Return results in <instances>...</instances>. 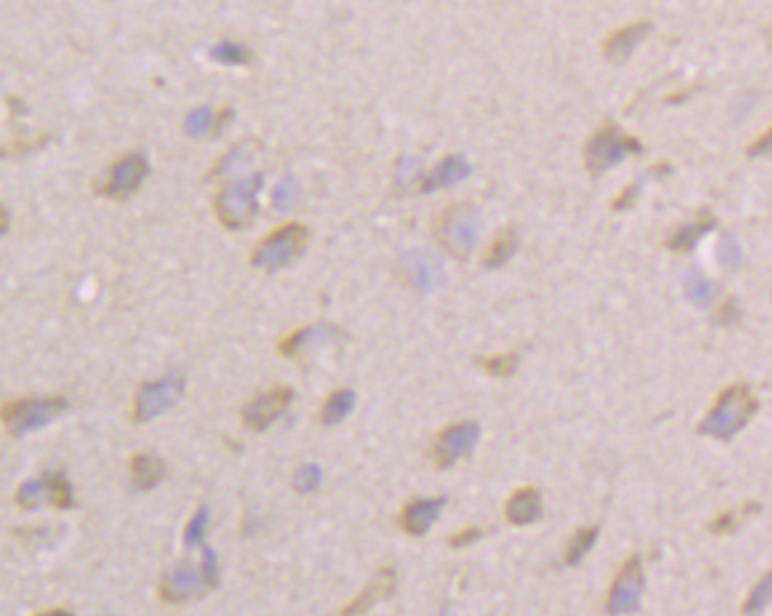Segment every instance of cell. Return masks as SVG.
Listing matches in <instances>:
<instances>
[{"mask_svg":"<svg viewBox=\"0 0 772 616\" xmlns=\"http://www.w3.org/2000/svg\"><path fill=\"white\" fill-rule=\"evenodd\" d=\"M756 409L758 402L756 397L751 395L747 385H730V388L718 397V402L709 411V416L699 423V432L706 437L732 439L751 421Z\"/></svg>","mask_w":772,"mask_h":616,"instance_id":"6da1fadb","label":"cell"},{"mask_svg":"<svg viewBox=\"0 0 772 616\" xmlns=\"http://www.w3.org/2000/svg\"><path fill=\"white\" fill-rule=\"evenodd\" d=\"M307 241H310V232L300 222H289V225L279 227L277 232L267 234L251 253V265L255 270L265 272H279L286 267L296 265L303 258Z\"/></svg>","mask_w":772,"mask_h":616,"instance_id":"7a4b0ae2","label":"cell"},{"mask_svg":"<svg viewBox=\"0 0 772 616\" xmlns=\"http://www.w3.org/2000/svg\"><path fill=\"white\" fill-rule=\"evenodd\" d=\"M265 185L263 173H251L246 178L227 182L215 196L213 206L218 220L227 229H244L258 215V194Z\"/></svg>","mask_w":772,"mask_h":616,"instance_id":"3957f363","label":"cell"},{"mask_svg":"<svg viewBox=\"0 0 772 616\" xmlns=\"http://www.w3.org/2000/svg\"><path fill=\"white\" fill-rule=\"evenodd\" d=\"M69 411L67 397H22L3 406V425L12 437L48 428Z\"/></svg>","mask_w":772,"mask_h":616,"instance_id":"277c9868","label":"cell"},{"mask_svg":"<svg viewBox=\"0 0 772 616\" xmlns=\"http://www.w3.org/2000/svg\"><path fill=\"white\" fill-rule=\"evenodd\" d=\"M480 225V211L470 203H459V206H451L444 211L440 227H437V237H440L444 251L463 260L473 253L477 239H480Z\"/></svg>","mask_w":772,"mask_h":616,"instance_id":"5b68a950","label":"cell"},{"mask_svg":"<svg viewBox=\"0 0 772 616\" xmlns=\"http://www.w3.org/2000/svg\"><path fill=\"white\" fill-rule=\"evenodd\" d=\"M187 390V380L180 373H166V376L147 380L140 390H137L133 402V421L149 423L168 409H173L180 402Z\"/></svg>","mask_w":772,"mask_h":616,"instance_id":"8992f818","label":"cell"},{"mask_svg":"<svg viewBox=\"0 0 772 616\" xmlns=\"http://www.w3.org/2000/svg\"><path fill=\"white\" fill-rule=\"evenodd\" d=\"M640 152H643V144L633 140L631 135H624L619 128L610 126L595 133L591 142L586 144V166L591 173L600 175L619 166L628 156H636Z\"/></svg>","mask_w":772,"mask_h":616,"instance_id":"52a82bcc","label":"cell"},{"mask_svg":"<svg viewBox=\"0 0 772 616\" xmlns=\"http://www.w3.org/2000/svg\"><path fill=\"white\" fill-rule=\"evenodd\" d=\"M147 175L149 161L145 159V154H126L109 168L107 180L102 182L97 192L114 201H126L128 196H133L140 189Z\"/></svg>","mask_w":772,"mask_h":616,"instance_id":"ba28073f","label":"cell"},{"mask_svg":"<svg viewBox=\"0 0 772 616\" xmlns=\"http://www.w3.org/2000/svg\"><path fill=\"white\" fill-rule=\"evenodd\" d=\"M477 442H480V425L473 421H463L444 428L433 449L435 468L447 470L451 465H456L477 447Z\"/></svg>","mask_w":772,"mask_h":616,"instance_id":"9c48e42d","label":"cell"},{"mask_svg":"<svg viewBox=\"0 0 772 616\" xmlns=\"http://www.w3.org/2000/svg\"><path fill=\"white\" fill-rule=\"evenodd\" d=\"M293 397H296V392H293L289 385H277V388L253 397L251 402L244 406V411H241L244 423L253 432H265L272 423H277L279 418L286 414V409L291 406Z\"/></svg>","mask_w":772,"mask_h":616,"instance_id":"30bf717a","label":"cell"},{"mask_svg":"<svg viewBox=\"0 0 772 616\" xmlns=\"http://www.w3.org/2000/svg\"><path fill=\"white\" fill-rule=\"evenodd\" d=\"M645 591V572L640 565V557H631L617 579H614L610 600H607V612L610 614H631L638 612L640 600Z\"/></svg>","mask_w":772,"mask_h":616,"instance_id":"8fae6325","label":"cell"},{"mask_svg":"<svg viewBox=\"0 0 772 616\" xmlns=\"http://www.w3.org/2000/svg\"><path fill=\"white\" fill-rule=\"evenodd\" d=\"M211 591L204 572H196L192 565H178L163 576L159 586V598L166 605H185L196 598H204Z\"/></svg>","mask_w":772,"mask_h":616,"instance_id":"7c38bea8","label":"cell"},{"mask_svg":"<svg viewBox=\"0 0 772 616\" xmlns=\"http://www.w3.org/2000/svg\"><path fill=\"white\" fill-rule=\"evenodd\" d=\"M402 267L407 272V279L411 281V286L421 293H430L435 288H440L444 284V267L437 255L430 251H409L404 253L402 258Z\"/></svg>","mask_w":772,"mask_h":616,"instance_id":"4fadbf2b","label":"cell"},{"mask_svg":"<svg viewBox=\"0 0 772 616\" xmlns=\"http://www.w3.org/2000/svg\"><path fill=\"white\" fill-rule=\"evenodd\" d=\"M444 506H447V496L437 498H416L411 501L402 513V527L404 532L411 536H423L428 534V529L437 522V517L442 515Z\"/></svg>","mask_w":772,"mask_h":616,"instance_id":"5bb4252c","label":"cell"},{"mask_svg":"<svg viewBox=\"0 0 772 616\" xmlns=\"http://www.w3.org/2000/svg\"><path fill=\"white\" fill-rule=\"evenodd\" d=\"M466 178H470V163L463 159V156H444V159L425 175L421 189L425 194H430L437 192V189L459 185V182Z\"/></svg>","mask_w":772,"mask_h":616,"instance_id":"9a60e30c","label":"cell"},{"mask_svg":"<svg viewBox=\"0 0 772 616\" xmlns=\"http://www.w3.org/2000/svg\"><path fill=\"white\" fill-rule=\"evenodd\" d=\"M340 336V329L331 324H314V326H305V329L293 331L291 336H286L279 343V352L284 357H298L300 352L310 350L314 345H322L326 340H333Z\"/></svg>","mask_w":772,"mask_h":616,"instance_id":"2e32d148","label":"cell"},{"mask_svg":"<svg viewBox=\"0 0 772 616\" xmlns=\"http://www.w3.org/2000/svg\"><path fill=\"white\" fill-rule=\"evenodd\" d=\"M543 515V501H541V491L534 487L520 489L510 496V501L506 503V517L510 524L515 527H527V524L539 522Z\"/></svg>","mask_w":772,"mask_h":616,"instance_id":"e0dca14e","label":"cell"},{"mask_svg":"<svg viewBox=\"0 0 772 616\" xmlns=\"http://www.w3.org/2000/svg\"><path fill=\"white\" fill-rule=\"evenodd\" d=\"M166 463H163L161 456L156 454H135L133 461H130V480H133V487L137 491H152L159 487V484L166 480Z\"/></svg>","mask_w":772,"mask_h":616,"instance_id":"ac0fdd59","label":"cell"},{"mask_svg":"<svg viewBox=\"0 0 772 616\" xmlns=\"http://www.w3.org/2000/svg\"><path fill=\"white\" fill-rule=\"evenodd\" d=\"M647 31H650V24H647V22L628 24V26H624V29L614 31V34L607 38V43H605L607 60H612V62L628 60V57H631L633 52H636L638 45L643 43V38L647 36Z\"/></svg>","mask_w":772,"mask_h":616,"instance_id":"d6986e66","label":"cell"},{"mask_svg":"<svg viewBox=\"0 0 772 616\" xmlns=\"http://www.w3.org/2000/svg\"><path fill=\"white\" fill-rule=\"evenodd\" d=\"M395 583H397V576H395V569L392 567H385L381 574H378L376 583H371L366 591L359 595L357 600H352L348 607L343 609V614H359V612H366L371 605H374L376 600H383V598H390L392 593H395Z\"/></svg>","mask_w":772,"mask_h":616,"instance_id":"ffe728a7","label":"cell"},{"mask_svg":"<svg viewBox=\"0 0 772 616\" xmlns=\"http://www.w3.org/2000/svg\"><path fill=\"white\" fill-rule=\"evenodd\" d=\"M357 406V395L350 388L336 390L326 397V402L322 406V414H319V421H322L324 428H333V425L343 423Z\"/></svg>","mask_w":772,"mask_h":616,"instance_id":"44dd1931","label":"cell"},{"mask_svg":"<svg viewBox=\"0 0 772 616\" xmlns=\"http://www.w3.org/2000/svg\"><path fill=\"white\" fill-rule=\"evenodd\" d=\"M15 503L22 510H36V508H41L43 503H52V477H50V473L19 484V489L15 494Z\"/></svg>","mask_w":772,"mask_h":616,"instance_id":"7402d4cb","label":"cell"},{"mask_svg":"<svg viewBox=\"0 0 772 616\" xmlns=\"http://www.w3.org/2000/svg\"><path fill=\"white\" fill-rule=\"evenodd\" d=\"M713 229V220H699V222H690V225H683L676 229V234L669 239V246L673 251H683L688 253L697 246V241L706 237Z\"/></svg>","mask_w":772,"mask_h":616,"instance_id":"603a6c76","label":"cell"},{"mask_svg":"<svg viewBox=\"0 0 772 616\" xmlns=\"http://www.w3.org/2000/svg\"><path fill=\"white\" fill-rule=\"evenodd\" d=\"M685 296L695 307H709L716 298V286L702 272H690L688 281H685Z\"/></svg>","mask_w":772,"mask_h":616,"instance_id":"cb8c5ba5","label":"cell"},{"mask_svg":"<svg viewBox=\"0 0 772 616\" xmlns=\"http://www.w3.org/2000/svg\"><path fill=\"white\" fill-rule=\"evenodd\" d=\"M515 251H518V234H515L513 229H508V232H503L501 237L494 241L492 248H489L487 258H484V265L487 267L506 265V262L513 258Z\"/></svg>","mask_w":772,"mask_h":616,"instance_id":"d4e9b609","label":"cell"},{"mask_svg":"<svg viewBox=\"0 0 772 616\" xmlns=\"http://www.w3.org/2000/svg\"><path fill=\"white\" fill-rule=\"evenodd\" d=\"M598 527H586L581 529V532L574 536L572 541H569L567 546V553H565V562L567 565H579L581 560L588 555V550H591L595 546V541H598Z\"/></svg>","mask_w":772,"mask_h":616,"instance_id":"484cf974","label":"cell"},{"mask_svg":"<svg viewBox=\"0 0 772 616\" xmlns=\"http://www.w3.org/2000/svg\"><path fill=\"white\" fill-rule=\"evenodd\" d=\"M322 482H324V470L319 468L317 463L300 465L296 475H293V489H296L298 494H314V491L322 487Z\"/></svg>","mask_w":772,"mask_h":616,"instance_id":"4316f807","label":"cell"},{"mask_svg":"<svg viewBox=\"0 0 772 616\" xmlns=\"http://www.w3.org/2000/svg\"><path fill=\"white\" fill-rule=\"evenodd\" d=\"M208 524H211V508H208V506H201V508L194 513L192 520L187 522V527H185V536H182V541H185V546H187V548L199 546V543L204 541Z\"/></svg>","mask_w":772,"mask_h":616,"instance_id":"83f0119b","label":"cell"},{"mask_svg":"<svg viewBox=\"0 0 772 616\" xmlns=\"http://www.w3.org/2000/svg\"><path fill=\"white\" fill-rule=\"evenodd\" d=\"M215 128H218V123H215V114L208 107L189 111L187 119H185V130H187V135H192V137H204Z\"/></svg>","mask_w":772,"mask_h":616,"instance_id":"f1b7e54d","label":"cell"},{"mask_svg":"<svg viewBox=\"0 0 772 616\" xmlns=\"http://www.w3.org/2000/svg\"><path fill=\"white\" fill-rule=\"evenodd\" d=\"M770 600H772V572L765 574L763 579L756 583L754 591L749 595V600L744 602V614L763 612V609L770 605Z\"/></svg>","mask_w":772,"mask_h":616,"instance_id":"f546056e","label":"cell"},{"mask_svg":"<svg viewBox=\"0 0 772 616\" xmlns=\"http://www.w3.org/2000/svg\"><path fill=\"white\" fill-rule=\"evenodd\" d=\"M251 156H253V152H251V149H248V144H244V142L237 144V147H232L230 152H227L218 161V166L213 168V178H215V175L234 173V170H239L241 166H244V163L251 161Z\"/></svg>","mask_w":772,"mask_h":616,"instance_id":"4dcf8cb0","label":"cell"},{"mask_svg":"<svg viewBox=\"0 0 772 616\" xmlns=\"http://www.w3.org/2000/svg\"><path fill=\"white\" fill-rule=\"evenodd\" d=\"M213 60H218L222 64H234V67H239V64H248L251 62V52H248L244 45L239 43H232V41H225V43H218L213 48Z\"/></svg>","mask_w":772,"mask_h":616,"instance_id":"1f68e13d","label":"cell"},{"mask_svg":"<svg viewBox=\"0 0 772 616\" xmlns=\"http://www.w3.org/2000/svg\"><path fill=\"white\" fill-rule=\"evenodd\" d=\"M298 196H300V185L293 175H286V178L277 185V189L272 192V203L274 208H279V211H286V208H291L293 203L298 201Z\"/></svg>","mask_w":772,"mask_h":616,"instance_id":"d6a6232c","label":"cell"},{"mask_svg":"<svg viewBox=\"0 0 772 616\" xmlns=\"http://www.w3.org/2000/svg\"><path fill=\"white\" fill-rule=\"evenodd\" d=\"M742 246H739V241L732 237V234H728V237H723L721 246H718V260H721L723 267H728V270H739V265H742Z\"/></svg>","mask_w":772,"mask_h":616,"instance_id":"836d02e7","label":"cell"},{"mask_svg":"<svg viewBox=\"0 0 772 616\" xmlns=\"http://www.w3.org/2000/svg\"><path fill=\"white\" fill-rule=\"evenodd\" d=\"M484 371L492 373L496 378H506L515 371L518 366V355H501V357H489L482 362Z\"/></svg>","mask_w":772,"mask_h":616,"instance_id":"e575fe53","label":"cell"},{"mask_svg":"<svg viewBox=\"0 0 772 616\" xmlns=\"http://www.w3.org/2000/svg\"><path fill=\"white\" fill-rule=\"evenodd\" d=\"M201 572H204L208 586L211 588H218L220 583V560H218V553H215L213 548H204V562H201Z\"/></svg>","mask_w":772,"mask_h":616,"instance_id":"d590c367","label":"cell"},{"mask_svg":"<svg viewBox=\"0 0 772 616\" xmlns=\"http://www.w3.org/2000/svg\"><path fill=\"white\" fill-rule=\"evenodd\" d=\"M418 170H421V161L411 159V156H402L397 163V180L399 185H411L418 178Z\"/></svg>","mask_w":772,"mask_h":616,"instance_id":"8d00e7d4","label":"cell"},{"mask_svg":"<svg viewBox=\"0 0 772 616\" xmlns=\"http://www.w3.org/2000/svg\"><path fill=\"white\" fill-rule=\"evenodd\" d=\"M480 536H482V532H480V529H477V527H468V529H463V532L461 534H456V536H451V546H454V548H466V546H470V543H475L477 539H480Z\"/></svg>","mask_w":772,"mask_h":616,"instance_id":"74e56055","label":"cell"},{"mask_svg":"<svg viewBox=\"0 0 772 616\" xmlns=\"http://www.w3.org/2000/svg\"><path fill=\"white\" fill-rule=\"evenodd\" d=\"M749 156H772V128L749 147Z\"/></svg>","mask_w":772,"mask_h":616,"instance_id":"f35d334b","label":"cell"}]
</instances>
